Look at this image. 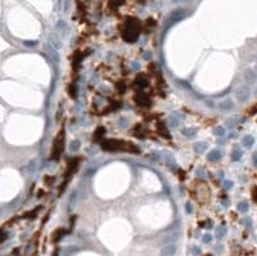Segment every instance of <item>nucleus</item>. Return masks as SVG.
Masks as SVG:
<instances>
[{
	"label": "nucleus",
	"mask_w": 257,
	"mask_h": 256,
	"mask_svg": "<svg viewBox=\"0 0 257 256\" xmlns=\"http://www.w3.org/2000/svg\"><path fill=\"white\" fill-rule=\"evenodd\" d=\"M249 210V205H248V202L247 201H240L239 203H238V211L239 212H247Z\"/></svg>",
	"instance_id": "f8f14e48"
},
{
	"label": "nucleus",
	"mask_w": 257,
	"mask_h": 256,
	"mask_svg": "<svg viewBox=\"0 0 257 256\" xmlns=\"http://www.w3.org/2000/svg\"><path fill=\"white\" fill-rule=\"evenodd\" d=\"M185 211H186V214H193V206H192V203L190 202H186L185 203Z\"/></svg>",
	"instance_id": "a211bd4d"
},
{
	"label": "nucleus",
	"mask_w": 257,
	"mask_h": 256,
	"mask_svg": "<svg viewBox=\"0 0 257 256\" xmlns=\"http://www.w3.org/2000/svg\"><path fill=\"white\" fill-rule=\"evenodd\" d=\"M224 185H225V188H226V189H231V188H233V185H234V184H233V182H225V184H224Z\"/></svg>",
	"instance_id": "4be33fe9"
},
{
	"label": "nucleus",
	"mask_w": 257,
	"mask_h": 256,
	"mask_svg": "<svg viewBox=\"0 0 257 256\" xmlns=\"http://www.w3.org/2000/svg\"><path fill=\"white\" fill-rule=\"evenodd\" d=\"M255 142H256V139L253 135H246V136H243V139H242V144L249 149L255 146Z\"/></svg>",
	"instance_id": "423d86ee"
},
{
	"label": "nucleus",
	"mask_w": 257,
	"mask_h": 256,
	"mask_svg": "<svg viewBox=\"0 0 257 256\" xmlns=\"http://www.w3.org/2000/svg\"><path fill=\"white\" fill-rule=\"evenodd\" d=\"M220 158H221V151H218V149H212L207 154V160L211 162H216Z\"/></svg>",
	"instance_id": "6e6552de"
},
{
	"label": "nucleus",
	"mask_w": 257,
	"mask_h": 256,
	"mask_svg": "<svg viewBox=\"0 0 257 256\" xmlns=\"http://www.w3.org/2000/svg\"><path fill=\"white\" fill-rule=\"evenodd\" d=\"M225 134H226V130H225L224 126H216L214 129V135L216 136H224Z\"/></svg>",
	"instance_id": "2eb2a0df"
},
{
	"label": "nucleus",
	"mask_w": 257,
	"mask_h": 256,
	"mask_svg": "<svg viewBox=\"0 0 257 256\" xmlns=\"http://www.w3.org/2000/svg\"><path fill=\"white\" fill-rule=\"evenodd\" d=\"M207 148H208V144L206 142H197L196 144H194V152L198 154H202L206 152Z\"/></svg>",
	"instance_id": "0eeeda50"
},
{
	"label": "nucleus",
	"mask_w": 257,
	"mask_h": 256,
	"mask_svg": "<svg viewBox=\"0 0 257 256\" xmlns=\"http://www.w3.org/2000/svg\"><path fill=\"white\" fill-rule=\"evenodd\" d=\"M178 237H179V233H178V232H175V233H172V234H170V236L165 237V239H163L165 245H166V243H172L174 241H176Z\"/></svg>",
	"instance_id": "4468645a"
},
{
	"label": "nucleus",
	"mask_w": 257,
	"mask_h": 256,
	"mask_svg": "<svg viewBox=\"0 0 257 256\" xmlns=\"http://www.w3.org/2000/svg\"><path fill=\"white\" fill-rule=\"evenodd\" d=\"M183 2H186V0H171V3H183Z\"/></svg>",
	"instance_id": "b1692460"
},
{
	"label": "nucleus",
	"mask_w": 257,
	"mask_h": 256,
	"mask_svg": "<svg viewBox=\"0 0 257 256\" xmlns=\"http://www.w3.org/2000/svg\"><path fill=\"white\" fill-rule=\"evenodd\" d=\"M203 242H204V243H210V242H212V236L208 234V233H206V234L203 236Z\"/></svg>",
	"instance_id": "aec40b11"
},
{
	"label": "nucleus",
	"mask_w": 257,
	"mask_h": 256,
	"mask_svg": "<svg viewBox=\"0 0 257 256\" xmlns=\"http://www.w3.org/2000/svg\"><path fill=\"white\" fill-rule=\"evenodd\" d=\"M178 251V247L175 243H166V245L161 248L160 255L161 256H174Z\"/></svg>",
	"instance_id": "7ed1b4c3"
},
{
	"label": "nucleus",
	"mask_w": 257,
	"mask_h": 256,
	"mask_svg": "<svg viewBox=\"0 0 257 256\" xmlns=\"http://www.w3.org/2000/svg\"><path fill=\"white\" fill-rule=\"evenodd\" d=\"M57 30H59V31H62V32H64V30L67 28V24H66V22H63V21H59L58 23H57Z\"/></svg>",
	"instance_id": "dca6fc26"
},
{
	"label": "nucleus",
	"mask_w": 257,
	"mask_h": 256,
	"mask_svg": "<svg viewBox=\"0 0 257 256\" xmlns=\"http://www.w3.org/2000/svg\"><path fill=\"white\" fill-rule=\"evenodd\" d=\"M244 80H246L247 84H255L256 80H257V75L255 71L252 70H247L244 72Z\"/></svg>",
	"instance_id": "39448f33"
},
{
	"label": "nucleus",
	"mask_w": 257,
	"mask_h": 256,
	"mask_svg": "<svg viewBox=\"0 0 257 256\" xmlns=\"http://www.w3.org/2000/svg\"><path fill=\"white\" fill-rule=\"evenodd\" d=\"M217 107H218V109L220 111H222V112H229V111H231L234 108V102L231 101V99H224V101H221L220 103L217 104Z\"/></svg>",
	"instance_id": "20e7f679"
},
{
	"label": "nucleus",
	"mask_w": 257,
	"mask_h": 256,
	"mask_svg": "<svg viewBox=\"0 0 257 256\" xmlns=\"http://www.w3.org/2000/svg\"><path fill=\"white\" fill-rule=\"evenodd\" d=\"M79 146H80V142H79V140L72 142V143H71V151H72V152H73V151H77V149H79Z\"/></svg>",
	"instance_id": "6ab92c4d"
},
{
	"label": "nucleus",
	"mask_w": 257,
	"mask_h": 256,
	"mask_svg": "<svg viewBox=\"0 0 257 256\" xmlns=\"http://www.w3.org/2000/svg\"><path fill=\"white\" fill-rule=\"evenodd\" d=\"M206 106H207V107H210V108H214L215 106H214V102L212 101H206Z\"/></svg>",
	"instance_id": "5701e85b"
},
{
	"label": "nucleus",
	"mask_w": 257,
	"mask_h": 256,
	"mask_svg": "<svg viewBox=\"0 0 257 256\" xmlns=\"http://www.w3.org/2000/svg\"><path fill=\"white\" fill-rule=\"evenodd\" d=\"M2 212H3V209H2V207H0V214H2Z\"/></svg>",
	"instance_id": "a878e982"
},
{
	"label": "nucleus",
	"mask_w": 257,
	"mask_h": 256,
	"mask_svg": "<svg viewBox=\"0 0 257 256\" xmlns=\"http://www.w3.org/2000/svg\"><path fill=\"white\" fill-rule=\"evenodd\" d=\"M185 17V10L184 9H176V10H172L168 17L166 18V24H165V30L171 27L172 24H175L176 22L181 21L183 18Z\"/></svg>",
	"instance_id": "f257e3e1"
},
{
	"label": "nucleus",
	"mask_w": 257,
	"mask_h": 256,
	"mask_svg": "<svg viewBox=\"0 0 257 256\" xmlns=\"http://www.w3.org/2000/svg\"><path fill=\"white\" fill-rule=\"evenodd\" d=\"M70 4H71V0H63V9L64 12H67L70 9Z\"/></svg>",
	"instance_id": "412c9836"
},
{
	"label": "nucleus",
	"mask_w": 257,
	"mask_h": 256,
	"mask_svg": "<svg viewBox=\"0 0 257 256\" xmlns=\"http://www.w3.org/2000/svg\"><path fill=\"white\" fill-rule=\"evenodd\" d=\"M23 44L26 46H36L37 45V40H26V41H23Z\"/></svg>",
	"instance_id": "f3484780"
},
{
	"label": "nucleus",
	"mask_w": 257,
	"mask_h": 256,
	"mask_svg": "<svg viewBox=\"0 0 257 256\" xmlns=\"http://www.w3.org/2000/svg\"><path fill=\"white\" fill-rule=\"evenodd\" d=\"M253 164L257 165V154H253Z\"/></svg>",
	"instance_id": "393cba45"
},
{
	"label": "nucleus",
	"mask_w": 257,
	"mask_h": 256,
	"mask_svg": "<svg viewBox=\"0 0 257 256\" xmlns=\"http://www.w3.org/2000/svg\"><path fill=\"white\" fill-rule=\"evenodd\" d=\"M197 132H198V130H197L196 128H186V129H184L181 133H183V135L185 136V138L192 139V138H194V136L197 135Z\"/></svg>",
	"instance_id": "1a4fd4ad"
},
{
	"label": "nucleus",
	"mask_w": 257,
	"mask_h": 256,
	"mask_svg": "<svg viewBox=\"0 0 257 256\" xmlns=\"http://www.w3.org/2000/svg\"><path fill=\"white\" fill-rule=\"evenodd\" d=\"M225 236H226V228H225V227H218L216 229V237L218 239H222Z\"/></svg>",
	"instance_id": "ddd939ff"
},
{
	"label": "nucleus",
	"mask_w": 257,
	"mask_h": 256,
	"mask_svg": "<svg viewBox=\"0 0 257 256\" xmlns=\"http://www.w3.org/2000/svg\"><path fill=\"white\" fill-rule=\"evenodd\" d=\"M44 48H45V50H46V52H49V54L52 55V57L55 59V62H58V61H59V55H58L57 50H55V49H54L53 46H50L49 44H45V45H44Z\"/></svg>",
	"instance_id": "9d476101"
},
{
	"label": "nucleus",
	"mask_w": 257,
	"mask_h": 256,
	"mask_svg": "<svg viewBox=\"0 0 257 256\" xmlns=\"http://www.w3.org/2000/svg\"><path fill=\"white\" fill-rule=\"evenodd\" d=\"M249 94H251V91H249V88H248V86H247V85H242V86H239V88L237 89V91H235V98H237V101L239 102V103H244V102L248 101Z\"/></svg>",
	"instance_id": "f03ea898"
},
{
	"label": "nucleus",
	"mask_w": 257,
	"mask_h": 256,
	"mask_svg": "<svg viewBox=\"0 0 257 256\" xmlns=\"http://www.w3.org/2000/svg\"><path fill=\"white\" fill-rule=\"evenodd\" d=\"M242 156H243V152L240 151V149L239 148H234L233 152H231V160H233V161H239L242 158Z\"/></svg>",
	"instance_id": "9b49d317"
}]
</instances>
